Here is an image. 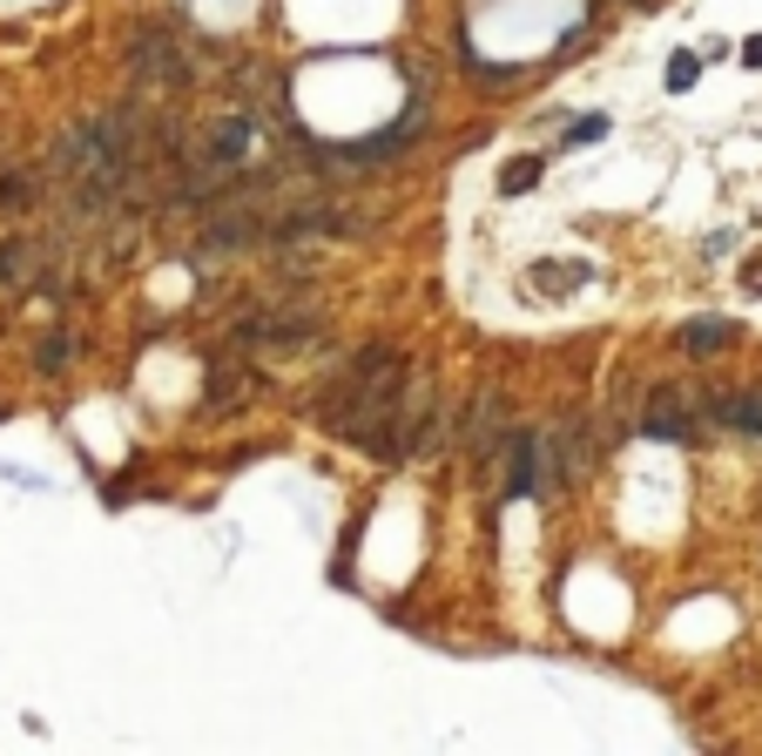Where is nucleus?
I'll use <instances>...</instances> for the list:
<instances>
[{
	"instance_id": "nucleus-1",
	"label": "nucleus",
	"mask_w": 762,
	"mask_h": 756,
	"mask_svg": "<svg viewBox=\"0 0 762 756\" xmlns=\"http://www.w3.org/2000/svg\"><path fill=\"white\" fill-rule=\"evenodd\" d=\"M406 385H412L406 358L372 345V351H357V365L331 385V399L317 406V419L331 432H344L351 446H365V453H391V419L406 406Z\"/></svg>"
},
{
	"instance_id": "nucleus-2",
	"label": "nucleus",
	"mask_w": 762,
	"mask_h": 756,
	"mask_svg": "<svg viewBox=\"0 0 762 756\" xmlns=\"http://www.w3.org/2000/svg\"><path fill=\"white\" fill-rule=\"evenodd\" d=\"M129 68L142 74L149 89H183V82H189V61H183V48H176V34H169V27H136Z\"/></svg>"
},
{
	"instance_id": "nucleus-3",
	"label": "nucleus",
	"mask_w": 762,
	"mask_h": 756,
	"mask_svg": "<svg viewBox=\"0 0 762 756\" xmlns=\"http://www.w3.org/2000/svg\"><path fill=\"white\" fill-rule=\"evenodd\" d=\"M641 432H648V440H668V446H689L695 440V412L675 399V392H655V406L641 412Z\"/></svg>"
},
{
	"instance_id": "nucleus-4",
	"label": "nucleus",
	"mask_w": 762,
	"mask_h": 756,
	"mask_svg": "<svg viewBox=\"0 0 762 756\" xmlns=\"http://www.w3.org/2000/svg\"><path fill=\"white\" fill-rule=\"evenodd\" d=\"M466 446L479 460H493L500 446H513V432H506V406L493 399V392H479V406H472V426H466Z\"/></svg>"
},
{
	"instance_id": "nucleus-5",
	"label": "nucleus",
	"mask_w": 762,
	"mask_h": 756,
	"mask_svg": "<svg viewBox=\"0 0 762 756\" xmlns=\"http://www.w3.org/2000/svg\"><path fill=\"white\" fill-rule=\"evenodd\" d=\"M715 419H729L736 432H755V440H762V385H755V392H742V399H722V406H715Z\"/></svg>"
},
{
	"instance_id": "nucleus-6",
	"label": "nucleus",
	"mask_w": 762,
	"mask_h": 756,
	"mask_svg": "<svg viewBox=\"0 0 762 756\" xmlns=\"http://www.w3.org/2000/svg\"><path fill=\"white\" fill-rule=\"evenodd\" d=\"M244 149H250V115H230V123L216 129V142H210V155L216 163H236Z\"/></svg>"
},
{
	"instance_id": "nucleus-7",
	"label": "nucleus",
	"mask_w": 762,
	"mask_h": 756,
	"mask_svg": "<svg viewBox=\"0 0 762 756\" xmlns=\"http://www.w3.org/2000/svg\"><path fill=\"white\" fill-rule=\"evenodd\" d=\"M729 317H695V325L689 332H681V345H689V351H722V345H729Z\"/></svg>"
},
{
	"instance_id": "nucleus-8",
	"label": "nucleus",
	"mask_w": 762,
	"mask_h": 756,
	"mask_svg": "<svg viewBox=\"0 0 762 756\" xmlns=\"http://www.w3.org/2000/svg\"><path fill=\"white\" fill-rule=\"evenodd\" d=\"M534 183H540V155H519V163H506V176H500V189H506V196L534 189Z\"/></svg>"
},
{
	"instance_id": "nucleus-9",
	"label": "nucleus",
	"mask_w": 762,
	"mask_h": 756,
	"mask_svg": "<svg viewBox=\"0 0 762 756\" xmlns=\"http://www.w3.org/2000/svg\"><path fill=\"white\" fill-rule=\"evenodd\" d=\"M27 270H34V251H27V244H8V251H0V277H8V284H21Z\"/></svg>"
},
{
	"instance_id": "nucleus-10",
	"label": "nucleus",
	"mask_w": 762,
	"mask_h": 756,
	"mask_svg": "<svg viewBox=\"0 0 762 756\" xmlns=\"http://www.w3.org/2000/svg\"><path fill=\"white\" fill-rule=\"evenodd\" d=\"M668 89H675V95L695 89V55H675V61H668Z\"/></svg>"
},
{
	"instance_id": "nucleus-11",
	"label": "nucleus",
	"mask_w": 762,
	"mask_h": 756,
	"mask_svg": "<svg viewBox=\"0 0 762 756\" xmlns=\"http://www.w3.org/2000/svg\"><path fill=\"white\" fill-rule=\"evenodd\" d=\"M0 203H8V210L34 203V176H8V183H0Z\"/></svg>"
},
{
	"instance_id": "nucleus-12",
	"label": "nucleus",
	"mask_w": 762,
	"mask_h": 756,
	"mask_svg": "<svg viewBox=\"0 0 762 756\" xmlns=\"http://www.w3.org/2000/svg\"><path fill=\"white\" fill-rule=\"evenodd\" d=\"M34 358H42V372L68 365V338H61V332H55V338H42V351H34Z\"/></svg>"
},
{
	"instance_id": "nucleus-13",
	"label": "nucleus",
	"mask_w": 762,
	"mask_h": 756,
	"mask_svg": "<svg viewBox=\"0 0 762 756\" xmlns=\"http://www.w3.org/2000/svg\"><path fill=\"white\" fill-rule=\"evenodd\" d=\"M600 136H608V115H587V123H574L567 142H600Z\"/></svg>"
},
{
	"instance_id": "nucleus-14",
	"label": "nucleus",
	"mask_w": 762,
	"mask_h": 756,
	"mask_svg": "<svg viewBox=\"0 0 762 756\" xmlns=\"http://www.w3.org/2000/svg\"><path fill=\"white\" fill-rule=\"evenodd\" d=\"M742 61H749V68H762V34H749V42H742Z\"/></svg>"
}]
</instances>
